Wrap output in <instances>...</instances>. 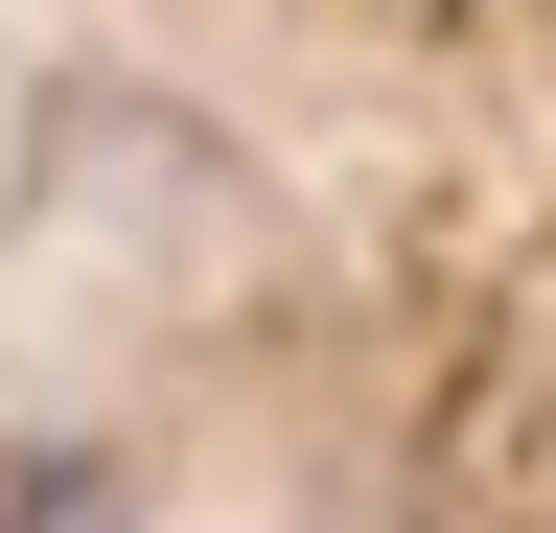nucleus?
I'll list each match as a JSON object with an SVG mask.
<instances>
[{
    "mask_svg": "<svg viewBox=\"0 0 556 533\" xmlns=\"http://www.w3.org/2000/svg\"><path fill=\"white\" fill-rule=\"evenodd\" d=\"M0 533H116V487H93V441H24V464H0Z\"/></svg>",
    "mask_w": 556,
    "mask_h": 533,
    "instance_id": "nucleus-1",
    "label": "nucleus"
}]
</instances>
